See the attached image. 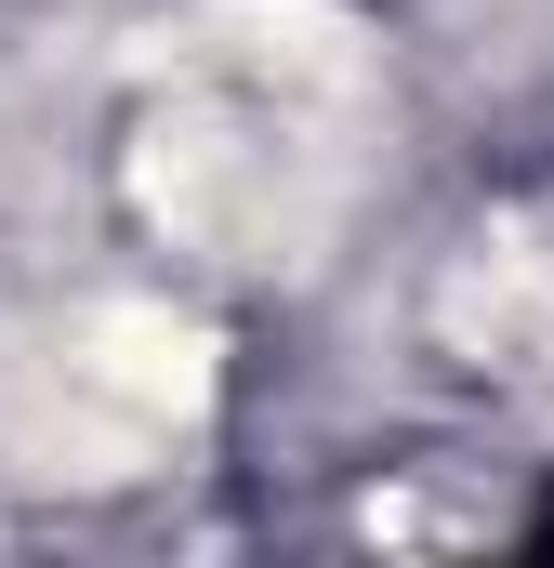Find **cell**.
I'll list each match as a JSON object with an SVG mask.
<instances>
[{
	"mask_svg": "<svg viewBox=\"0 0 554 568\" xmlns=\"http://www.w3.org/2000/svg\"><path fill=\"white\" fill-rule=\"evenodd\" d=\"M449 331H462L475 357H502V371H542V357H554V239L475 252L462 291H449Z\"/></svg>",
	"mask_w": 554,
	"mask_h": 568,
	"instance_id": "obj_1",
	"label": "cell"
}]
</instances>
